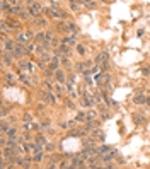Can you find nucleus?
Returning a JSON list of instances; mask_svg holds the SVG:
<instances>
[{"label":"nucleus","instance_id":"1","mask_svg":"<svg viewBox=\"0 0 150 169\" xmlns=\"http://www.w3.org/2000/svg\"><path fill=\"white\" fill-rule=\"evenodd\" d=\"M36 38V34L33 33V31H19L17 36H16V41H17L19 44H24V46H27V44L31 43V39Z\"/></svg>","mask_w":150,"mask_h":169},{"label":"nucleus","instance_id":"2","mask_svg":"<svg viewBox=\"0 0 150 169\" xmlns=\"http://www.w3.org/2000/svg\"><path fill=\"white\" fill-rule=\"evenodd\" d=\"M26 5H27V10L31 12V16L33 17H41V14H43V5L39 4V2H26Z\"/></svg>","mask_w":150,"mask_h":169},{"label":"nucleus","instance_id":"3","mask_svg":"<svg viewBox=\"0 0 150 169\" xmlns=\"http://www.w3.org/2000/svg\"><path fill=\"white\" fill-rule=\"evenodd\" d=\"M19 69H21L22 72L29 74V72H33V70H34V67H33V63H31L27 58H22V60H19Z\"/></svg>","mask_w":150,"mask_h":169},{"label":"nucleus","instance_id":"4","mask_svg":"<svg viewBox=\"0 0 150 169\" xmlns=\"http://www.w3.org/2000/svg\"><path fill=\"white\" fill-rule=\"evenodd\" d=\"M16 60V58H14V55L12 53H9V51H4V50H2V62H4V63H2V67H9V65H12V62Z\"/></svg>","mask_w":150,"mask_h":169},{"label":"nucleus","instance_id":"5","mask_svg":"<svg viewBox=\"0 0 150 169\" xmlns=\"http://www.w3.org/2000/svg\"><path fill=\"white\" fill-rule=\"evenodd\" d=\"M67 79H68V75L65 74L61 69L55 72V80H56V84H67Z\"/></svg>","mask_w":150,"mask_h":169},{"label":"nucleus","instance_id":"6","mask_svg":"<svg viewBox=\"0 0 150 169\" xmlns=\"http://www.w3.org/2000/svg\"><path fill=\"white\" fill-rule=\"evenodd\" d=\"M5 21L9 22V26H10V29H12V31H21L22 24L17 21V19H14V17H5Z\"/></svg>","mask_w":150,"mask_h":169},{"label":"nucleus","instance_id":"7","mask_svg":"<svg viewBox=\"0 0 150 169\" xmlns=\"http://www.w3.org/2000/svg\"><path fill=\"white\" fill-rule=\"evenodd\" d=\"M12 55H14V58H21V60H22V56L26 55V46L17 43V46H16V50H14Z\"/></svg>","mask_w":150,"mask_h":169},{"label":"nucleus","instance_id":"8","mask_svg":"<svg viewBox=\"0 0 150 169\" xmlns=\"http://www.w3.org/2000/svg\"><path fill=\"white\" fill-rule=\"evenodd\" d=\"M109 60V55H107V51H103V53H99L97 56H96V65H104L106 62Z\"/></svg>","mask_w":150,"mask_h":169},{"label":"nucleus","instance_id":"9","mask_svg":"<svg viewBox=\"0 0 150 169\" xmlns=\"http://www.w3.org/2000/svg\"><path fill=\"white\" fill-rule=\"evenodd\" d=\"M44 159H46L44 152H36V154H33V162H34V164H41V162H44Z\"/></svg>","mask_w":150,"mask_h":169},{"label":"nucleus","instance_id":"10","mask_svg":"<svg viewBox=\"0 0 150 169\" xmlns=\"http://www.w3.org/2000/svg\"><path fill=\"white\" fill-rule=\"evenodd\" d=\"M92 139H94L96 142H104V132L101 130V128L94 130V132H92Z\"/></svg>","mask_w":150,"mask_h":169},{"label":"nucleus","instance_id":"11","mask_svg":"<svg viewBox=\"0 0 150 169\" xmlns=\"http://www.w3.org/2000/svg\"><path fill=\"white\" fill-rule=\"evenodd\" d=\"M33 22H34L36 26H39V27H48V24H50V22H48V19L43 17V16H41V17L33 19Z\"/></svg>","mask_w":150,"mask_h":169},{"label":"nucleus","instance_id":"12","mask_svg":"<svg viewBox=\"0 0 150 169\" xmlns=\"http://www.w3.org/2000/svg\"><path fill=\"white\" fill-rule=\"evenodd\" d=\"M55 86H56V84H53L51 80H46V79L43 80V89L46 92H53V91H55Z\"/></svg>","mask_w":150,"mask_h":169},{"label":"nucleus","instance_id":"13","mask_svg":"<svg viewBox=\"0 0 150 169\" xmlns=\"http://www.w3.org/2000/svg\"><path fill=\"white\" fill-rule=\"evenodd\" d=\"M33 53H38V43H29L26 46V56L33 55Z\"/></svg>","mask_w":150,"mask_h":169},{"label":"nucleus","instance_id":"14","mask_svg":"<svg viewBox=\"0 0 150 169\" xmlns=\"http://www.w3.org/2000/svg\"><path fill=\"white\" fill-rule=\"evenodd\" d=\"M133 103L135 104H147V96L145 94H137L133 97Z\"/></svg>","mask_w":150,"mask_h":169},{"label":"nucleus","instance_id":"15","mask_svg":"<svg viewBox=\"0 0 150 169\" xmlns=\"http://www.w3.org/2000/svg\"><path fill=\"white\" fill-rule=\"evenodd\" d=\"M10 126H12V125H9V121H7V120H2V125H0V133L7 135V132L10 130Z\"/></svg>","mask_w":150,"mask_h":169},{"label":"nucleus","instance_id":"16","mask_svg":"<svg viewBox=\"0 0 150 169\" xmlns=\"http://www.w3.org/2000/svg\"><path fill=\"white\" fill-rule=\"evenodd\" d=\"M99 116V111H96V109H90V111H87V121H96Z\"/></svg>","mask_w":150,"mask_h":169},{"label":"nucleus","instance_id":"17","mask_svg":"<svg viewBox=\"0 0 150 169\" xmlns=\"http://www.w3.org/2000/svg\"><path fill=\"white\" fill-rule=\"evenodd\" d=\"M17 135H19V128L17 126H10V130L7 132V137L9 139H19Z\"/></svg>","mask_w":150,"mask_h":169},{"label":"nucleus","instance_id":"18","mask_svg":"<svg viewBox=\"0 0 150 169\" xmlns=\"http://www.w3.org/2000/svg\"><path fill=\"white\" fill-rule=\"evenodd\" d=\"M61 44H67V46L75 44V36H65V38L61 39Z\"/></svg>","mask_w":150,"mask_h":169},{"label":"nucleus","instance_id":"19","mask_svg":"<svg viewBox=\"0 0 150 169\" xmlns=\"http://www.w3.org/2000/svg\"><path fill=\"white\" fill-rule=\"evenodd\" d=\"M29 77H31V75H29V74H26V72H21V74H19V80H21V82H24L26 86H31Z\"/></svg>","mask_w":150,"mask_h":169},{"label":"nucleus","instance_id":"20","mask_svg":"<svg viewBox=\"0 0 150 169\" xmlns=\"http://www.w3.org/2000/svg\"><path fill=\"white\" fill-rule=\"evenodd\" d=\"M56 147H58V145H56L55 142H48V143H46V147H44V150H46L48 154H55Z\"/></svg>","mask_w":150,"mask_h":169},{"label":"nucleus","instance_id":"21","mask_svg":"<svg viewBox=\"0 0 150 169\" xmlns=\"http://www.w3.org/2000/svg\"><path fill=\"white\" fill-rule=\"evenodd\" d=\"M75 70H77V72H80V74H85V72H87L85 62H78V63H75Z\"/></svg>","mask_w":150,"mask_h":169},{"label":"nucleus","instance_id":"22","mask_svg":"<svg viewBox=\"0 0 150 169\" xmlns=\"http://www.w3.org/2000/svg\"><path fill=\"white\" fill-rule=\"evenodd\" d=\"M75 120H77L78 123H87V113H84V111H78L77 113V116H75Z\"/></svg>","mask_w":150,"mask_h":169},{"label":"nucleus","instance_id":"23","mask_svg":"<svg viewBox=\"0 0 150 169\" xmlns=\"http://www.w3.org/2000/svg\"><path fill=\"white\" fill-rule=\"evenodd\" d=\"M56 29H58V31H61V33H68V29H67V21L56 22Z\"/></svg>","mask_w":150,"mask_h":169},{"label":"nucleus","instance_id":"24","mask_svg":"<svg viewBox=\"0 0 150 169\" xmlns=\"http://www.w3.org/2000/svg\"><path fill=\"white\" fill-rule=\"evenodd\" d=\"M55 91H56V94H58V96H63L65 91H67V89H65V84H56Z\"/></svg>","mask_w":150,"mask_h":169},{"label":"nucleus","instance_id":"25","mask_svg":"<svg viewBox=\"0 0 150 169\" xmlns=\"http://www.w3.org/2000/svg\"><path fill=\"white\" fill-rule=\"evenodd\" d=\"M19 17H21L22 21H24V19H26V21H27V19H31V17H33V16H31V12H29V10H27V9H24L21 14H19ZM33 19H34V17H33Z\"/></svg>","mask_w":150,"mask_h":169},{"label":"nucleus","instance_id":"26","mask_svg":"<svg viewBox=\"0 0 150 169\" xmlns=\"http://www.w3.org/2000/svg\"><path fill=\"white\" fill-rule=\"evenodd\" d=\"M82 5H84L82 2H68V7H70L72 10H78V9L82 7Z\"/></svg>","mask_w":150,"mask_h":169},{"label":"nucleus","instance_id":"27","mask_svg":"<svg viewBox=\"0 0 150 169\" xmlns=\"http://www.w3.org/2000/svg\"><path fill=\"white\" fill-rule=\"evenodd\" d=\"M9 114V108H7V104H2V120H5Z\"/></svg>","mask_w":150,"mask_h":169},{"label":"nucleus","instance_id":"28","mask_svg":"<svg viewBox=\"0 0 150 169\" xmlns=\"http://www.w3.org/2000/svg\"><path fill=\"white\" fill-rule=\"evenodd\" d=\"M22 121H24V123H31V121H33V116H31L29 113H24V114H22Z\"/></svg>","mask_w":150,"mask_h":169},{"label":"nucleus","instance_id":"29","mask_svg":"<svg viewBox=\"0 0 150 169\" xmlns=\"http://www.w3.org/2000/svg\"><path fill=\"white\" fill-rule=\"evenodd\" d=\"M133 121L137 123V125H140V123L143 121V120H141V114H138V113H135V114H133Z\"/></svg>","mask_w":150,"mask_h":169},{"label":"nucleus","instance_id":"30","mask_svg":"<svg viewBox=\"0 0 150 169\" xmlns=\"http://www.w3.org/2000/svg\"><path fill=\"white\" fill-rule=\"evenodd\" d=\"M75 50H77L78 55H84V53H85V46H84V44H77V46H75Z\"/></svg>","mask_w":150,"mask_h":169},{"label":"nucleus","instance_id":"31","mask_svg":"<svg viewBox=\"0 0 150 169\" xmlns=\"http://www.w3.org/2000/svg\"><path fill=\"white\" fill-rule=\"evenodd\" d=\"M82 4H84V5H87L89 9H94L96 5H97V4H96V2H82Z\"/></svg>","mask_w":150,"mask_h":169},{"label":"nucleus","instance_id":"32","mask_svg":"<svg viewBox=\"0 0 150 169\" xmlns=\"http://www.w3.org/2000/svg\"><path fill=\"white\" fill-rule=\"evenodd\" d=\"M65 104H67V108H70V109H73V108H75V104H73V101H72V99L65 101Z\"/></svg>","mask_w":150,"mask_h":169},{"label":"nucleus","instance_id":"33","mask_svg":"<svg viewBox=\"0 0 150 169\" xmlns=\"http://www.w3.org/2000/svg\"><path fill=\"white\" fill-rule=\"evenodd\" d=\"M103 169H118V167H116V164H106Z\"/></svg>","mask_w":150,"mask_h":169},{"label":"nucleus","instance_id":"34","mask_svg":"<svg viewBox=\"0 0 150 169\" xmlns=\"http://www.w3.org/2000/svg\"><path fill=\"white\" fill-rule=\"evenodd\" d=\"M141 72H143V75H150V69H143Z\"/></svg>","mask_w":150,"mask_h":169},{"label":"nucleus","instance_id":"35","mask_svg":"<svg viewBox=\"0 0 150 169\" xmlns=\"http://www.w3.org/2000/svg\"><path fill=\"white\" fill-rule=\"evenodd\" d=\"M116 160H118V164H123V162H124V159H123V157H118Z\"/></svg>","mask_w":150,"mask_h":169},{"label":"nucleus","instance_id":"36","mask_svg":"<svg viewBox=\"0 0 150 169\" xmlns=\"http://www.w3.org/2000/svg\"><path fill=\"white\" fill-rule=\"evenodd\" d=\"M9 169H19V166H16V164H12V166H10V167Z\"/></svg>","mask_w":150,"mask_h":169},{"label":"nucleus","instance_id":"37","mask_svg":"<svg viewBox=\"0 0 150 169\" xmlns=\"http://www.w3.org/2000/svg\"><path fill=\"white\" fill-rule=\"evenodd\" d=\"M147 104L150 106V96H147Z\"/></svg>","mask_w":150,"mask_h":169},{"label":"nucleus","instance_id":"38","mask_svg":"<svg viewBox=\"0 0 150 169\" xmlns=\"http://www.w3.org/2000/svg\"><path fill=\"white\" fill-rule=\"evenodd\" d=\"M72 169H78V167H72Z\"/></svg>","mask_w":150,"mask_h":169}]
</instances>
